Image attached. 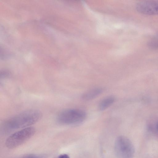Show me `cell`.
<instances>
[{
  "mask_svg": "<svg viewBox=\"0 0 158 158\" xmlns=\"http://www.w3.org/2000/svg\"><path fill=\"white\" fill-rule=\"evenodd\" d=\"M157 129H158V125H157Z\"/></svg>",
  "mask_w": 158,
  "mask_h": 158,
  "instance_id": "cell-10",
  "label": "cell"
},
{
  "mask_svg": "<svg viewBox=\"0 0 158 158\" xmlns=\"http://www.w3.org/2000/svg\"><path fill=\"white\" fill-rule=\"evenodd\" d=\"M103 90V89L100 87L92 89L83 93L82 95L81 98L85 100H92L99 95Z\"/></svg>",
  "mask_w": 158,
  "mask_h": 158,
  "instance_id": "cell-6",
  "label": "cell"
},
{
  "mask_svg": "<svg viewBox=\"0 0 158 158\" xmlns=\"http://www.w3.org/2000/svg\"><path fill=\"white\" fill-rule=\"evenodd\" d=\"M41 112L31 110L23 112L10 118L6 123L8 127L11 129L23 128L33 124L41 118Z\"/></svg>",
  "mask_w": 158,
  "mask_h": 158,
  "instance_id": "cell-1",
  "label": "cell"
},
{
  "mask_svg": "<svg viewBox=\"0 0 158 158\" xmlns=\"http://www.w3.org/2000/svg\"><path fill=\"white\" fill-rule=\"evenodd\" d=\"M139 12L146 15H158V1H145L138 3L136 6Z\"/></svg>",
  "mask_w": 158,
  "mask_h": 158,
  "instance_id": "cell-5",
  "label": "cell"
},
{
  "mask_svg": "<svg viewBox=\"0 0 158 158\" xmlns=\"http://www.w3.org/2000/svg\"><path fill=\"white\" fill-rule=\"evenodd\" d=\"M149 46L153 49H158V32L150 40Z\"/></svg>",
  "mask_w": 158,
  "mask_h": 158,
  "instance_id": "cell-8",
  "label": "cell"
},
{
  "mask_svg": "<svg viewBox=\"0 0 158 158\" xmlns=\"http://www.w3.org/2000/svg\"><path fill=\"white\" fill-rule=\"evenodd\" d=\"M114 98L112 96L107 97L102 100L99 103L98 108L100 110H103L110 106L114 102Z\"/></svg>",
  "mask_w": 158,
  "mask_h": 158,
  "instance_id": "cell-7",
  "label": "cell"
},
{
  "mask_svg": "<svg viewBox=\"0 0 158 158\" xmlns=\"http://www.w3.org/2000/svg\"><path fill=\"white\" fill-rule=\"evenodd\" d=\"M35 128L33 127H27L12 134L6 139V146L11 149L15 148L21 145L35 134Z\"/></svg>",
  "mask_w": 158,
  "mask_h": 158,
  "instance_id": "cell-2",
  "label": "cell"
},
{
  "mask_svg": "<svg viewBox=\"0 0 158 158\" xmlns=\"http://www.w3.org/2000/svg\"><path fill=\"white\" fill-rule=\"evenodd\" d=\"M58 158H70L69 156L65 154H63L60 155L59 156Z\"/></svg>",
  "mask_w": 158,
  "mask_h": 158,
  "instance_id": "cell-9",
  "label": "cell"
},
{
  "mask_svg": "<svg viewBox=\"0 0 158 158\" xmlns=\"http://www.w3.org/2000/svg\"><path fill=\"white\" fill-rule=\"evenodd\" d=\"M86 114L84 111L78 109H68L61 111L58 115L59 122L64 124L80 123L85 120Z\"/></svg>",
  "mask_w": 158,
  "mask_h": 158,
  "instance_id": "cell-3",
  "label": "cell"
},
{
  "mask_svg": "<svg viewBox=\"0 0 158 158\" xmlns=\"http://www.w3.org/2000/svg\"><path fill=\"white\" fill-rule=\"evenodd\" d=\"M114 150L118 158H133L134 154V148L132 143L124 136H119L116 139Z\"/></svg>",
  "mask_w": 158,
  "mask_h": 158,
  "instance_id": "cell-4",
  "label": "cell"
}]
</instances>
